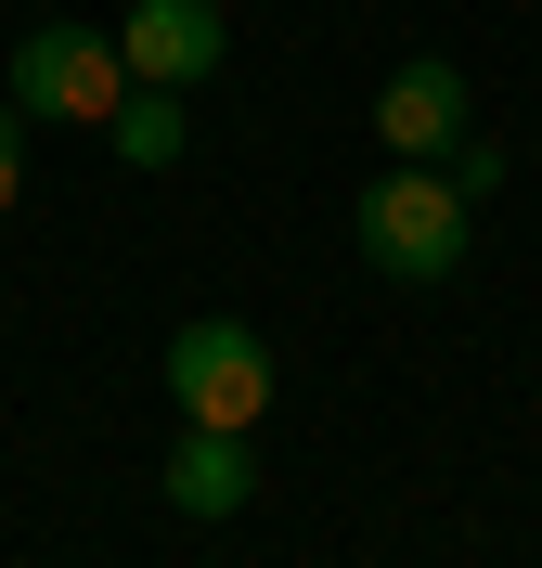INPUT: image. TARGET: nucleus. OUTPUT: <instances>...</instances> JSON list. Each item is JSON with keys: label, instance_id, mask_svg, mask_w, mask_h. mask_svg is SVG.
Listing matches in <instances>:
<instances>
[{"label": "nucleus", "instance_id": "nucleus-1", "mask_svg": "<svg viewBox=\"0 0 542 568\" xmlns=\"http://www.w3.org/2000/svg\"><path fill=\"white\" fill-rule=\"evenodd\" d=\"M466 233H478V207L452 194V169H388L361 194V258L388 284H452L466 272Z\"/></svg>", "mask_w": 542, "mask_h": 568}, {"label": "nucleus", "instance_id": "nucleus-2", "mask_svg": "<svg viewBox=\"0 0 542 568\" xmlns=\"http://www.w3.org/2000/svg\"><path fill=\"white\" fill-rule=\"evenodd\" d=\"M116 104H130L116 27H27L13 39V116L27 130H104Z\"/></svg>", "mask_w": 542, "mask_h": 568}, {"label": "nucleus", "instance_id": "nucleus-3", "mask_svg": "<svg viewBox=\"0 0 542 568\" xmlns=\"http://www.w3.org/2000/svg\"><path fill=\"white\" fill-rule=\"evenodd\" d=\"M168 400H181V426H272V336L258 323H233V311H207V323H181L168 336Z\"/></svg>", "mask_w": 542, "mask_h": 568}, {"label": "nucleus", "instance_id": "nucleus-4", "mask_svg": "<svg viewBox=\"0 0 542 568\" xmlns=\"http://www.w3.org/2000/svg\"><path fill=\"white\" fill-rule=\"evenodd\" d=\"M478 130V91L452 65H439V52H413V65L388 78V91H375V142H388L400 169H439V155H452V142Z\"/></svg>", "mask_w": 542, "mask_h": 568}, {"label": "nucleus", "instance_id": "nucleus-5", "mask_svg": "<svg viewBox=\"0 0 542 568\" xmlns=\"http://www.w3.org/2000/svg\"><path fill=\"white\" fill-rule=\"evenodd\" d=\"M219 52H233L219 0H130V27H116V65L155 78V91H194V78H219Z\"/></svg>", "mask_w": 542, "mask_h": 568}, {"label": "nucleus", "instance_id": "nucleus-6", "mask_svg": "<svg viewBox=\"0 0 542 568\" xmlns=\"http://www.w3.org/2000/svg\"><path fill=\"white\" fill-rule=\"evenodd\" d=\"M258 504V439L246 426H181L168 439V517L219 530V517H246Z\"/></svg>", "mask_w": 542, "mask_h": 568}, {"label": "nucleus", "instance_id": "nucleus-7", "mask_svg": "<svg viewBox=\"0 0 542 568\" xmlns=\"http://www.w3.org/2000/svg\"><path fill=\"white\" fill-rule=\"evenodd\" d=\"M104 130H116V155H130V169H168L181 142H194V116H181V91H155V78H130V104H116Z\"/></svg>", "mask_w": 542, "mask_h": 568}, {"label": "nucleus", "instance_id": "nucleus-8", "mask_svg": "<svg viewBox=\"0 0 542 568\" xmlns=\"http://www.w3.org/2000/svg\"><path fill=\"white\" fill-rule=\"evenodd\" d=\"M439 169H452V194H466V207H478V194H491V181H504V142H452V155H439Z\"/></svg>", "mask_w": 542, "mask_h": 568}, {"label": "nucleus", "instance_id": "nucleus-9", "mask_svg": "<svg viewBox=\"0 0 542 568\" xmlns=\"http://www.w3.org/2000/svg\"><path fill=\"white\" fill-rule=\"evenodd\" d=\"M13 194H27V116H13V91H0V220H13Z\"/></svg>", "mask_w": 542, "mask_h": 568}]
</instances>
